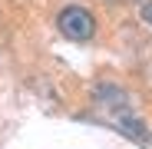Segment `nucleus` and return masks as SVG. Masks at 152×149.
Segmentation results:
<instances>
[{
	"label": "nucleus",
	"instance_id": "nucleus-1",
	"mask_svg": "<svg viewBox=\"0 0 152 149\" xmlns=\"http://www.w3.org/2000/svg\"><path fill=\"white\" fill-rule=\"evenodd\" d=\"M56 27H60V33H63L66 40L83 43V40H89V37L96 33V17H93L86 7H66V10H60V17H56Z\"/></svg>",
	"mask_w": 152,
	"mask_h": 149
},
{
	"label": "nucleus",
	"instance_id": "nucleus-2",
	"mask_svg": "<svg viewBox=\"0 0 152 149\" xmlns=\"http://www.w3.org/2000/svg\"><path fill=\"white\" fill-rule=\"evenodd\" d=\"M106 119L113 123V126L126 136V139H132V142H139L142 149H152V133L145 129V123L126 106V109H116V113H106Z\"/></svg>",
	"mask_w": 152,
	"mask_h": 149
},
{
	"label": "nucleus",
	"instance_id": "nucleus-3",
	"mask_svg": "<svg viewBox=\"0 0 152 149\" xmlns=\"http://www.w3.org/2000/svg\"><path fill=\"white\" fill-rule=\"evenodd\" d=\"M142 23H149V27H152V4H142Z\"/></svg>",
	"mask_w": 152,
	"mask_h": 149
}]
</instances>
